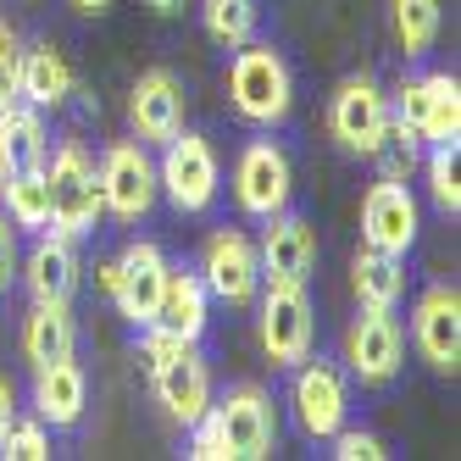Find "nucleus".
I'll return each mask as SVG.
<instances>
[{"label": "nucleus", "mask_w": 461, "mask_h": 461, "mask_svg": "<svg viewBox=\"0 0 461 461\" xmlns=\"http://www.w3.org/2000/svg\"><path fill=\"white\" fill-rule=\"evenodd\" d=\"M228 101L234 112L256 128H273L289 117V101H294V84H289V68L273 45H240L234 68H228Z\"/></svg>", "instance_id": "f257e3e1"}, {"label": "nucleus", "mask_w": 461, "mask_h": 461, "mask_svg": "<svg viewBox=\"0 0 461 461\" xmlns=\"http://www.w3.org/2000/svg\"><path fill=\"white\" fill-rule=\"evenodd\" d=\"M45 178H50V228H56V234H68V240L89 234V228L101 222V212H106V201H101V173H95L89 150L78 140H68V145L50 156Z\"/></svg>", "instance_id": "f03ea898"}, {"label": "nucleus", "mask_w": 461, "mask_h": 461, "mask_svg": "<svg viewBox=\"0 0 461 461\" xmlns=\"http://www.w3.org/2000/svg\"><path fill=\"white\" fill-rule=\"evenodd\" d=\"M212 422H217V434H222L228 461H261V456H273L278 417H273V401L256 384L228 389L222 401L212 406Z\"/></svg>", "instance_id": "7ed1b4c3"}, {"label": "nucleus", "mask_w": 461, "mask_h": 461, "mask_svg": "<svg viewBox=\"0 0 461 461\" xmlns=\"http://www.w3.org/2000/svg\"><path fill=\"white\" fill-rule=\"evenodd\" d=\"M261 350H267L273 367H301L312 356L306 284H267V294H261Z\"/></svg>", "instance_id": "20e7f679"}, {"label": "nucleus", "mask_w": 461, "mask_h": 461, "mask_svg": "<svg viewBox=\"0 0 461 461\" xmlns=\"http://www.w3.org/2000/svg\"><path fill=\"white\" fill-rule=\"evenodd\" d=\"M401 356H406V334L394 322V306H361L350 334H345V361L361 384H389L401 373Z\"/></svg>", "instance_id": "39448f33"}, {"label": "nucleus", "mask_w": 461, "mask_h": 461, "mask_svg": "<svg viewBox=\"0 0 461 461\" xmlns=\"http://www.w3.org/2000/svg\"><path fill=\"white\" fill-rule=\"evenodd\" d=\"M156 184L167 189V201L178 212H206L217 201V156L201 134H178L167 140V156H161V167H156Z\"/></svg>", "instance_id": "423d86ee"}, {"label": "nucleus", "mask_w": 461, "mask_h": 461, "mask_svg": "<svg viewBox=\"0 0 461 461\" xmlns=\"http://www.w3.org/2000/svg\"><path fill=\"white\" fill-rule=\"evenodd\" d=\"M101 201L117 222H140L150 206H156V161L145 156V145L122 140L101 156Z\"/></svg>", "instance_id": "0eeeda50"}, {"label": "nucleus", "mask_w": 461, "mask_h": 461, "mask_svg": "<svg viewBox=\"0 0 461 461\" xmlns=\"http://www.w3.org/2000/svg\"><path fill=\"white\" fill-rule=\"evenodd\" d=\"M289 189H294V173H289V156L273 145V140H256L240 150L234 161V194H240V212L245 217H278L289 206Z\"/></svg>", "instance_id": "6e6552de"}, {"label": "nucleus", "mask_w": 461, "mask_h": 461, "mask_svg": "<svg viewBox=\"0 0 461 461\" xmlns=\"http://www.w3.org/2000/svg\"><path fill=\"white\" fill-rule=\"evenodd\" d=\"M150 384H156V401L167 406L173 422H201L206 406H212V373H206V361L201 350H194V339H184L178 350H167L150 367Z\"/></svg>", "instance_id": "1a4fd4ad"}, {"label": "nucleus", "mask_w": 461, "mask_h": 461, "mask_svg": "<svg viewBox=\"0 0 461 461\" xmlns=\"http://www.w3.org/2000/svg\"><path fill=\"white\" fill-rule=\"evenodd\" d=\"M401 122L417 140L450 145L461 134V84L450 73H428V78L401 84Z\"/></svg>", "instance_id": "9d476101"}, {"label": "nucleus", "mask_w": 461, "mask_h": 461, "mask_svg": "<svg viewBox=\"0 0 461 461\" xmlns=\"http://www.w3.org/2000/svg\"><path fill=\"white\" fill-rule=\"evenodd\" d=\"M384 122H389V101H384V89L373 78H345L334 89V101H328V134L356 156H367L378 145Z\"/></svg>", "instance_id": "9b49d317"}, {"label": "nucleus", "mask_w": 461, "mask_h": 461, "mask_svg": "<svg viewBox=\"0 0 461 461\" xmlns=\"http://www.w3.org/2000/svg\"><path fill=\"white\" fill-rule=\"evenodd\" d=\"M411 339L422 350V361L434 373H456L461 367V294L450 284H434L411 312Z\"/></svg>", "instance_id": "f8f14e48"}, {"label": "nucleus", "mask_w": 461, "mask_h": 461, "mask_svg": "<svg viewBox=\"0 0 461 461\" xmlns=\"http://www.w3.org/2000/svg\"><path fill=\"white\" fill-rule=\"evenodd\" d=\"M345 406H350V394H345L339 367L306 356L301 373H294V417H301V428L312 439H334L345 428Z\"/></svg>", "instance_id": "ddd939ff"}, {"label": "nucleus", "mask_w": 461, "mask_h": 461, "mask_svg": "<svg viewBox=\"0 0 461 461\" xmlns=\"http://www.w3.org/2000/svg\"><path fill=\"white\" fill-rule=\"evenodd\" d=\"M361 240L373 250H389V256H406L417 245V201L406 184L394 178H378L361 201Z\"/></svg>", "instance_id": "4468645a"}, {"label": "nucleus", "mask_w": 461, "mask_h": 461, "mask_svg": "<svg viewBox=\"0 0 461 461\" xmlns=\"http://www.w3.org/2000/svg\"><path fill=\"white\" fill-rule=\"evenodd\" d=\"M128 122H134L140 145H167L184 128V89L167 68H150L128 89Z\"/></svg>", "instance_id": "2eb2a0df"}, {"label": "nucleus", "mask_w": 461, "mask_h": 461, "mask_svg": "<svg viewBox=\"0 0 461 461\" xmlns=\"http://www.w3.org/2000/svg\"><path fill=\"white\" fill-rule=\"evenodd\" d=\"M206 294H222L228 306H250L256 289H261V261H256V245L234 228H222V234L206 240Z\"/></svg>", "instance_id": "dca6fc26"}, {"label": "nucleus", "mask_w": 461, "mask_h": 461, "mask_svg": "<svg viewBox=\"0 0 461 461\" xmlns=\"http://www.w3.org/2000/svg\"><path fill=\"white\" fill-rule=\"evenodd\" d=\"M161 278H167V256H161L150 240H134V245L117 256V289H112V301H117V312L134 322V328H150L156 322Z\"/></svg>", "instance_id": "f3484780"}, {"label": "nucleus", "mask_w": 461, "mask_h": 461, "mask_svg": "<svg viewBox=\"0 0 461 461\" xmlns=\"http://www.w3.org/2000/svg\"><path fill=\"white\" fill-rule=\"evenodd\" d=\"M261 278L267 284H306L312 267H317V234H312V222L306 217H267V234H261Z\"/></svg>", "instance_id": "a211bd4d"}, {"label": "nucleus", "mask_w": 461, "mask_h": 461, "mask_svg": "<svg viewBox=\"0 0 461 461\" xmlns=\"http://www.w3.org/2000/svg\"><path fill=\"white\" fill-rule=\"evenodd\" d=\"M84 401H89V384H84V367L73 356L34 367V411H40V422L68 428V422L84 417Z\"/></svg>", "instance_id": "6ab92c4d"}, {"label": "nucleus", "mask_w": 461, "mask_h": 461, "mask_svg": "<svg viewBox=\"0 0 461 461\" xmlns=\"http://www.w3.org/2000/svg\"><path fill=\"white\" fill-rule=\"evenodd\" d=\"M156 322L173 328L178 339H201L206 334V278L189 273V267H167L161 301H156Z\"/></svg>", "instance_id": "aec40b11"}, {"label": "nucleus", "mask_w": 461, "mask_h": 461, "mask_svg": "<svg viewBox=\"0 0 461 461\" xmlns=\"http://www.w3.org/2000/svg\"><path fill=\"white\" fill-rule=\"evenodd\" d=\"M28 289H34V301H73L78 250H73L68 234H45L34 250H28Z\"/></svg>", "instance_id": "412c9836"}, {"label": "nucleus", "mask_w": 461, "mask_h": 461, "mask_svg": "<svg viewBox=\"0 0 461 461\" xmlns=\"http://www.w3.org/2000/svg\"><path fill=\"white\" fill-rule=\"evenodd\" d=\"M28 167H45V122L40 112L0 106V184Z\"/></svg>", "instance_id": "4be33fe9"}, {"label": "nucleus", "mask_w": 461, "mask_h": 461, "mask_svg": "<svg viewBox=\"0 0 461 461\" xmlns=\"http://www.w3.org/2000/svg\"><path fill=\"white\" fill-rule=\"evenodd\" d=\"M73 339H78V328H73L68 301H34V312L23 322V356L34 367H45V361L73 356Z\"/></svg>", "instance_id": "5701e85b"}, {"label": "nucleus", "mask_w": 461, "mask_h": 461, "mask_svg": "<svg viewBox=\"0 0 461 461\" xmlns=\"http://www.w3.org/2000/svg\"><path fill=\"white\" fill-rule=\"evenodd\" d=\"M17 95H28L34 106H61L73 95V68L56 45H34L17 56Z\"/></svg>", "instance_id": "b1692460"}, {"label": "nucleus", "mask_w": 461, "mask_h": 461, "mask_svg": "<svg viewBox=\"0 0 461 461\" xmlns=\"http://www.w3.org/2000/svg\"><path fill=\"white\" fill-rule=\"evenodd\" d=\"M350 284H356V301L361 306H394V301H401V289H406V267H401V256L361 245L356 261H350Z\"/></svg>", "instance_id": "393cba45"}, {"label": "nucleus", "mask_w": 461, "mask_h": 461, "mask_svg": "<svg viewBox=\"0 0 461 461\" xmlns=\"http://www.w3.org/2000/svg\"><path fill=\"white\" fill-rule=\"evenodd\" d=\"M389 28L406 56H428L439 40V0H389Z\"/></svg>", "instance_id": "a878e982"}, {"label": "nucleus", "mask_w": 461, "mask_h": 461, "mask_svg": "<svg viewBox=\"0 0 461 461\" xmlns=\"http://www.w3.org/2000/svg\"><path fill=\"white\" fill-rule=\"evenodd\" d=\"M0 189H6L12 228H50V178H45V167H28V173L6 178Z\"/></svg>", "instance_id": "bb28decb"}, {"label": "nucleus", "mask_w": 461, "mask_h": 461, "mask_svg": "<svg viewBox=\"0 0 461 461\" xmlns=\"http://www.w3.org/2000/svg\"><path fill=\"white\" fill-rule=\"evenodd\" d=\"M201 23H206V34H212L222 50H240V45L256 34V0H206V6H201Z\"/></svg>", "instance_id": "cd10ccee"}, {"label": "nucleus", "mask_w": 461, "mask_h": 461, "mask_svg": "<svg viewBox=\"0 0 461 461\" xmlns=\"http://www.w3.org/2000/svg\"><path fill=\"white\" fill-rule=\"evenodd\" d=\"M367 156L378 161V178L406 184V178H411V167H417V134H411L401 117H389V122H384V134H378V145H373Z\"/></svg>", "instance_id": "c85d7f7f"}, {"label": "nucleus", "mask_w": 461, "mask_h": 461, "mask_svg": "<svg viewBox=\"0 0 461 461\" xmlns=\"http://www.w3.org/2000/svg\"><path fill=\"white\" fill-rule=\"evenodd\" d=\"M428 184H434V201L439 212H461V173H456V140L450 145H434V156H428Z\"/></svg>", "instance_id": "c756f323"}, {"label": "nucleus", "mask_w": 461, "mask_h": 461, "mask_svg": "<svg viewBox=\"0 0 461 461\" xmlns=\"http://www.w3.org/2000/svg\"><path fill=\"white\" fill-rule=\"evenodd\" d=\"M0 450H6L12 461H45V456H50L45 422H12V428H6V439H0Z\"/></svg>", "instance_id": "7c9ffc66"}, {"label": "nucleus", "mask_w": 461, "mask_h": 461, "mask_svg": "<svg viewBox=\"0 0 461 461\" xmlns=\"http://www.w3.org/2000/svg\"><path fill=\"white\" fill-rule=\"evenodd\" d=\"M334 456L339 461H384L389 450H384L378 434H361V428H350V434H345V428H339V434H334Z\"/></svg>", "instance_id": "2f4dec72"}, {"label": "nucleus", "mask_w": 461, "mask_h": 461, "mask_svg": "<svg viewBox=\"0 0 461 461\" xmlns=\"http://www.w3.org/2000/svg\"><path fill=\"white\" fill-rule=\"evenodd\" d=\"M17 34H12V23L0 17V106H12L17 101Z\"/></svg>", "instance_id": "473e14b6"}, {"label": "nucleus", "mask_w": 461, "mask_h": 461, "mask_svg": "<svg viewBox=\"0 0 461 461\" xmlns=\"http://www.w3.org/2000/svg\"><path fill=\"white\" fill-rule=\"evenodd\" d=\"M189 456H194V461H228L222 434H217V422H212V406H206L201 422H189Z\"/></svg>", "instance_id": "72a5a7b5"}, {"label": "nucleus", "mask_w": 461, "mask_h": 461, "mask_svg": "<svg viewBox=\"0 0 461 461\" xmlns=\"http://www.w3.org/2000/svg\"><path fill=\"white\" fill-rule=\"evenodd\" d=\"M12 273H17V234H12V217L0 212V289L12 284Z\"/></svg>", "instance_id": "f704fd0d"}, {"label": "nucleus", "mask_w": 461, "mask_h": 461, "mask_svg": "<svg viewBox=\"0 0 461 461\" xmlns=\"http://www.w3.org/2000/svg\"><path fill=\"white\" fill-rule=\"evenodd\" d=\"M17 422V394H12V384L0 378V439H6V428Z\"/></svg>", "instance_id": "c9c22d12"}, {"label": "nucleus", "mask_w": 461, "mask_h": 461, "mask_svg": "<svg viewBox=\"0 0 461 461\" xmlns=\"http://www.w3.org/2000/svg\"><path fill=\"white\" fill-rule=\"evenodd\" d=\"M73 12H84V17H106L112 0H73Z\"/></svg>", "instance_id": "e433bc0d"}, {"label": "nucleus", "mask_w": 461, "mask_h": 461, "mask_svg": "<svg viewBox=\"0 0 461 461\" xmlns=\"http://www.w3.org/2000/svg\"><path fill=\"white\" fill-rule=\"evenodd\" d=\"M95 278H101V289L112 294V289H117V261H101V267H95Z\"/></svg>", "instance_id": "4c0bfd02"}, {"label": "nucleus", "mask_w": 461, "mask_h": 461, "mask_svg": "<svg viewBox=\"0 0 461 461\" xmlns=\"http://www.w3.org/2000/svg\"><path fill=\"white\" fill-rule=\"evenodd\" d=\"M145 6H150L156 17H178V12H184V0H145Z\"/></svg>", "instance_id": "58836bf2"}]
</instances>
